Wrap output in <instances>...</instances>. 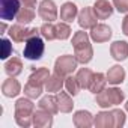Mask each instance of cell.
Here are the masks:
<instances>
[{
    "instance_id": "cell-20",
    "label": "cell",
    "mask_w": 128,
    "mask_h": 128,
    "mask_svg": "<svg viewBox=\"0 0 128 128\" xmlns=\"http://www.w3.org/2000/svg\"><path fill=\"white\" fill-rule=\"evenodd\" d=\"M106 86V80H104V76L102 74H94L92 77V82L89 84V89L94 92V94H100Z\"/></svg>"
},
{
    "instance_id": "cell-12",
    "label": "cell",
    "mask_w": 128,
    "mask_h": 128,
    "mask_svg": "<svg viewBox=\"0 0 128 128\" xmlns=\"http://www.w3.org/2000/svg\"><path fill=\"white\" fill-rule=\"evenodd\" d=\"M110 51H112V56L116 60H124L128 56V44L124 42V41H116V42L112 44Z\"/></svg>"
},
{
    "instance_id": "cell-3",
    "label": "cell",
    "mask_w": 128,
    "mask_h": 128,
    "mask_svg": "<svg viewBox=\"0 0 128 128\" xmlns=\"http://www.w3.org/2000/svg\"><path fill=\"white\" fill-rule=\"evenodd\" d=\"M32 112H33V104L29 100H18L17 106H15V119L20 125H30V118H32Z\"/></svg>"
},
{
    "instance_id": "cell-14",
    "label": "cell",
    "mask_w": 128,
    "mask_h": 128,
    "mask_svg": "<svg viewBox=\"0 0 128 128\" xmlns=\"http://www.w3.org/2000/svg\"><path fill=\"white\" fill-rule=\"evenodd\" d=\"M2 92L5 96H15L20 92V83L14 78H8L2 86Z\"/></svg>"
},
{
    "instance_id": "cell-7",
    "label": "cell",
    "mask_w": 128,
    "mask_h": 128,
    "mask_svg": "<svg viewBox=\"0 0 128 128\" xmlns=\"http://www.w3.org/2000/svg\"><path fill=\"white\" fill-rule=\"evenodd\" d=\"M77 59H74L72 56H62L56 60V72L60 76H66L70 72H72L77 68Z\"/></svg>"
},
{
    "instance_id": "cell-11",
    "label": "cell",
    "mask_w": 128,
    "mask_h": 128,
    "mask_svg": "<svg viewBox=\"0 0 128 128\" xmlns=\"http://www.w3.org/2000/svg\"><path fill=\"white\" fill-rule=\"evenodd\" d=\"M94 12H95V15L100 20H106L107 17L112 15L113 8H112V5L107 2V0H98V2L95 3V6H94Z\"/></svg>"
},
{
    "instance_id": "cell-21",
    "label": "cell",
    "mask_w": 128,
    "mask_h": 128,
    "mask_svg": "<svg viewBox=\"0 0 128 128\" xmlns=\"http://www.w3.org/2000/svg\"><path fill=\"white\" fill-rule=\"evenodd\" d=\"M92 77H94V74H92L90 70H88V68L80 70L78 74H77V80L80 83V88H89V84L92 82Z\"/></svg>"
},
{
    "instance_id": "cell-15",
    "label": "cell",
    "mask_w": 128,
    "mask_h": 128,
    "mask_svg": "<svg viewBox=\"0 0 128 128\" xmlns=\"http://www.w3.org/2000/svg\"><path fill=\"white\" fill-rule=\"evenodd\" d=\"M77 15V6L74 3H65L60 8V18L65 21H72L74 17Z\"/></svg>"
},
{
    "instance_id": "cell-27",
    "label": "cell",
    "mask_w": 128,
    "mask_h": 128,
    "mask_svg": "<svg viewBox=\"0 0 128 128\" xmlns=\"http://www.w3.org/2000/svg\"><path fill=\"white\" fill-rule=\"evenodd\" d=\"M11 53H12V47H11L9 41L8 39H3L2 41V59H6Z\"/></svg>"
},
{
    "instance_id": "cell-30",
    "label": "cell",
    "mask_w": 128,
    "mask_h": 128,
    "mask_svg": "<svg viewBox=\"0 0 128 128\" xmlns=\"http://www.w3.org/2000/svg\"><path fill=\"white\" fill-rule=\"evenodd\" d=\"M122 29H124V33L128 35V15L125 17V20H124V23H122Z\"/></svg>"
},
{
    "instance_id": "cell-23",
    "label": "cell",
    "mask_w": 128,
    "mask_h": 128,
    "mask_svg": "<svg viewBox=\"0 0 128 128\" xmlns=\"http://www.w3.org/2000/svg\"><path fill=\"white\" fill-rule=\"evenodd\" d=\"M56 100H57V102H59V108L62 110V112H70L71 110V107H72V102H71V100L68 98V95H65V94H59L57 96H56Z\"/></svg>"
},
{
    "instance_id": "cell-8",
    "label": "cell",
    "mask_w": 128,
    "mask_h": 128,
    "mask_svg": "<svg viewBox=\"0 0 128 128\" xmlns=\"http://www.w3.org/2000/svg\"><path fill=\"white\" fill-rule=\"evenodd\" d=\"M20 8V0H2V20H14Z\"/></svg>"
},
{
    "instance_id": "cell-26",
    "label": "cell",
    "mask_w": 128,
    "mask_h": 128,
    "mask_svg": "<svg viewBox=\"0 0 128 128\" xmlns=\"http://www.w3.org/2000/svg\"><path fill=\"white\" fill-rule=\"evenodd\" d=\"M41 33H42V36L47 38V39H54V38H56V29H54V26H51L50 23H48V24H44V26L41 27Z\"/></svg>"
},
{
    "instance_id": "cell-28",
    "label": "cell",
    "mask_w": 128,
    "mask_h": 128,
    "mask_svg": "<svg viewBox=\"0 0 128 128\" xmlns=\"http://www.w3.org/2000/svg\"><path fill=\"white\" fill-rule=\"evenodd\" d=\"M113 3L119 12H126L128 11V0H113Z\"/></svg>"
},
{
    "instance_id": "cell-25",
    "label": "cell",
    "mask_w": 128,
    "mask_h": 128,
    "mask_svg": "<svg viewBox=\"0 0 128 128\" xmlns=\"http://www.w3.org/2000/svg\"><path fill=\"white\" fill-rule=\"evenodd\" d=\"M65 84H66V89H68V92H70L71 95H76V94L78 92V89H80V83H78L77 77H76V78H74V77H68L66 82H65Z\"/></svg>"
},
{
    "instance_id": "cell-4",
    "label": "cell",
    "mask_w": 128,
    "mask_h": 128,
    "mask_svg": "<svg viewBox=\"0 0 128 128\" xmlns=\"http://www.w3.org/2000/svg\"><path fill=\"white\" fill-rule=\"evenodd\" d=\"M42 53H44V42L38 35L32 36L26 41V45H24V57L26 59L38 60V59H41Z\"/></svg>"
},
{
    "instance_id": "cell-24",
    "label": "cell",
    "mask_w": 128,
    "mask_h": 128,
    "mask_svg": "<svg viewBox=\"0 0 128 128\" xmlns=\"http://www.w3.org/2000/svg\"><path fill=\"white\" fill-rule=\"evenodd\" d=\"M54 29H56V38H59V39H66V38L70 36V33H71L70 26H68V24H65V23L56 24V26H54Z\"/></svg>"
},
{
    "instance_id": "cell-9",
    "label": "cell",
    "mask_w": 128,
    "mask_h": 128,
    "mask_svg": "<svg viewBox=\"0 0 128 128\" xmlns=\"http://www.w3.org/2000/svg\"><path fill=\"white\" fill-rule=\"evenodd\" d=\"M39 17L48 23L54 21L57 18V9L53 3V0H44V2L39 5Z\"/></svg>"
},
{
    "instance_id": "cell-16",
    "label": "cell",
    "mask_w": 128,
    "mask_h": 128,
    "mask_svg": "<svg viewBox=\"0 0 128 128\" xmlns=\"http://www.w3.org/2000/svg\"><path fill=\"white\" fill-rule=\"evenodd\" d=\"M124 77H125V72H124V70H122L120 66H118V65L113 66V68L107 72V82H108V83H113V84L122 83Z\"/></svg>"
},
{
    "instance_id": "cell-5",
    "label": "cell",
    "mask_w": 128,
    "mask_h": 128,
    "mask_svg": "<svg viewBox=\"0 0 128 128\" xmlns=\"http://www.w3.org/2000/svg\"><path fill=\"white\" fill-rule=\"evenodd\" d=\"M122 100H124V94L118 89H108V90L100 92L96 95V101L101 107H108V106L119 104Z\"/></svg>"
},
{
    "instance_id": "cell-13",
    "label": "cell",
    "mask_w": 128,
    "mask_h": 128,
    "mask_svg": "<svg viewBox=\"0 0 128 128\" xmlns=\"http://www.w3.org/2000/svg\"><path fill=\"white\" fill-rule=\"evenodd\" d=\"M112 36V30L110 27H107L106 24H98L95 27H92V38L96 42H104Z\"/></svg>"
},
{
    "instance_id": "cell-10",
    "label": "cell",
    "mask_w": 128,
    "mask_h": 128,
    "mask_svg": "<svg viewBox=\"0 0 128 128\" xmlns=\"http://www.w3.org/2000/svg\"><path fill=\"white\" fill-rule=\"evenodd\" d=\"M96 18L98 17L94 14V11L90 8H84L78 15V23L84 29H92V27L96 26Z\"/></svg>"
},
{
    "instance_id": "cell-31",
    "label": "cell",
    "mask_w": 128,
    "mask_h": 128,
    "mask_svg": "<svg viewBox=\"0 0 128 128\" xmlns=\"http://www.w3.org/2000/svg\"><path fill=\"white\" fill-rule=\"evenodd\" d=\"M126 110H128V102H126Z\"/></svg>"
},
{
    "instance_id": "cell-17",
    "label": "cell",
    "mask_w": 128,
    "mask_h": 128,
    "mask_svg": "<svg viewBox=\"0 0 128 128\" xmlns=\"http://www.w3.org/2000/svg\"><path fill=\"white\" fill-rule=\"evenodd\" d=\"M62 77H63V76H60V74H57V72H56L54 76L48 77V80L45 82V89H47L48 92H56V90H60V88H62V84H63Z\"/></svg>"
},
{
    "instance_id": "cell-6",
    "label": "cell",
    "mask_w": 128,
    "mask_h": 128,
    "mask_svg": "<svg viewBox=\"0 0 128 128\" xmlns=\"http://www.w3.org/2000/svg\"><path fill=\"white\" fill-rule=\"evenodd\" d=\"M9 35L15 42H21V41H27L32 36H36L38 30L36 29H26V27H23L21 23H18L9 29Z\"/></svg>"
},
{
    "instance_id": "cell-29",
    "label": "cell",
    "mask_w": 128,
    "mask_h": 128,
    "mask_svg": "<svg viewBox=\"0 0 128 128\" xmlns=\"http://www.w3.org/2000/svg\"><path fill=\"white\" fill-rule=\"evenodd\" d=\"M20 2H21L26 8H35V6H36V0H20Z\"/></svg>"
},
{
    "instance_id": "cell-19",
    "label": "cell",
    "mask_w": 128,
    "mask_h": 128,
    "mask_svg": "<svg viewBox=\"0 0 128 128\" xmlns=\"http://www.w3.org/2000/svg\"><path fill=\"white\" fill-rule=\"evenodd\" d=\"M33 18H35V11H33V8H26V6L20 8V11H18V14H17L18 23L27 24V23H30Z\"/></svg>"
},
{
    "instance_id": "cell-1",
    "label": "cell",
    "mask_w": 128,
    "mask_h": 128,
    "mask_svg": "<svg viewBox=\"0 0 128 128\" xmlns=\"http://www.w3.org/2000/svg\"><path fill=\"white\" fill-rule=\"evenodd\" d=\"M48 77H50V74H48V70H45V68H41L36 72H33L30 76L27 84L24 86V94L29 98L39 96L41 92H42V84L48 80Z\"/></svg>"
},
{
    "instance_id": "cell-22",
    "label": "cell",
    "mask_w": 128,
    "mask_h": 128,
    "mask_svg": "<svg viewBox=\"0 0 128 128\" xmlns=\"http://www.w3.org/2000/svg\"><path fill=\"white\" fill-rule=\"evenodd\" d=\"M57 100L56 98H53V96H45V98H42L41 100V102H39V107H41V110H45V112H48V113H56L57 112V107L59 106H54V102H56Z\"/></svg>"
},
{
    "instance_id": "cell-18",
    "label": "cell",
    "mask_w": 128,
    "mask_h": 128,
    "mask_svg": "<svg viewBox=\"0 0 128 128\" xmlns=\"http://www.w3.org/2000/svg\"><path fill=\"white\" fill-rule=\"evenodd\" d=\"M21 68H23V65H21V60H20L18 57H12V59L6 63V65H5L6 72H8V76H11V77L18 76V74L21 72Z\"/></svg>"
},
{
    "instance_id": "cell-2",
    "label": "cell",
    "mask_w": 128,
    "mask_h": 128,
    "mask_svg": "<svg viewBox=\"0 0 128 128\" xmlns=\"http://www.w3.org/2000/svg\"><path fill=\"white\" fill-rule=\"evenodd\" d=\"M72 45L76 48L77 60L82 63H88L92 59V47L89 44L88 35L84 32H77L72 38Z\"/></svg>"
}]
</instances>
